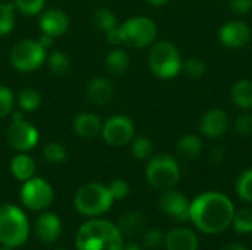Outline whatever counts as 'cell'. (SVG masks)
<instances>
[{
    "label": "cell",
    "instance_id": "1",
    "mask_svg": "<svg viewBox=\"0 0 252 250\" xmlns=\"http://www.w3.org/2000/svg\"><path fill=\"white\" fill-rule=\"evenodd\" d=\"M235 205L220 192H205L190 202V218L193 227L210 236L226 231L233 221Z\"/></svg>",
    "mask_w": 252,
    "mask_h": 250
},
{
    "label": "cell",
    "instance_id": "2",
    "mask_svg": "<svg viewBox=\"0 0 252 250\" xmlns=\"http://www.w3.org/2000/svg\"><path fill=\"white\" fill-rule=\"evenodd\" d=\"M77 250H123L124 236L118 227L105 220L84 222L75 236Z\"/></svg>",
    "mask_w": 252,
    "mask_h": 250
},
{
    "label": "cell",
    "instance_id": "3",
    "mask_svg": "<svg viewBox=\"0 0 252 250\" xmlns=\"http://www.w3.org/2000/svg\"><path fill=\"white\" fill-rule=\"evenodd\" d=\"M30 234V224L22 209L15 205H0V243L7 248H19Z\"/></svg>",
    "mask_w": 252,
    "mask_h": 250
},
{
    "label": "cell",
    "instance_id": "4",
    "mask_svg": "<svg viewBox=\"0 0 252 250\" xmlns=\"http://www.w3.org/2000/svg\"><path fill=\"white\" fill-rule=\"evenodd\" d=\"M114 197L109 189L100 183H89L78 189L74 197L77 212L84 217H97L111 209Z\"/></svg>",
    "mask_w": 252,
    "mask_h": 250
},
{
    "label": "cell",
    "instance_id": "5",
    "mask_svg": "<svg viewBox=\"0 0 252 250\" xmlns=\"http://www.w3.org/2000/svg\"><path fill=\"white\" fill-rule=\"evenodd\" d=\"M149 68L158 78L170 80L183 69V60L177 47L170 41L157 43L149 52Z\"/></svg>",
    "mask_w": 252,
    "mask_h": 250
},
{
    "label": "cell",
    "instance_id": "6",
    "mask_svg": "<svg viewBox=\"0 0 252 250\" xmlns=\"http://www.w3.org/2000/svg\"><path fill=\"white\" fill-rule=\"evenodd\" d=\"M146 180L157 190H171L180 180V167L177 161L167 153L155 155L148 162Z\"/></svg>",
    "mask_w": 252,
    "mask_h": 250
},
{
    "label": "cell",
    "instance_id": "7",
    "mask_svg": "<svg viewBox=\"0 0 252 250\" xmlns=\"http://www.w3.org/2000/svg\"><path fill=\"white\" fill-rule=\"evenodd\" d=\"M123 34V44L130 47L142 49L149 46L157 38V25L151 18L136 16L127 19L123 25H120Z\"/></svg>",
    "mask_w": 252,
    "mask_h": 250
},
{
    "label": "cell",
    "instance_id": "8",
    "mask_svg": "<svg viewBox=\"0 0 252 250\" xmlns=\"http://www.w3.org/2000/svg\"><path fill=\"white\" fill-rule=\"evenodd\" d=\"M46 59V49L37 40H22L16 43L10 52V63L21 72H31L40 68Z\"/></svg>",
    "mask_w": 252,
    "mask_h": 250
},
{
    "label": "cell",
    "instance_id": "9",
    "mask_svg": "<svg viewBox=\"0 0 252 250\" xmlns=\"http://www.w3.org/2000/svg\"><path fill=\"white\" fill-rule=\"evenodd\" d=\"M12 124L7 128V143L16 152H28L34 149L38 143V131L37 128L27 122L21 112H12Z\"/></svg>",
    "mask_w": 252,
    "mask_h": 250
},
{
    "label": "cell",
    "instance_id": "10",
    "mask_svg": "<svg viewBox=\"0 0 252 250\" xmlns=\"http://www.w3.org/2000/svg\"><path fill=\"white\" fill-rule=\"evenodd\" d=\"M21 202L31 211H43L53 202V189L43 178H30L21 187Z\"/></svg>",
    "mask_w": 252,
    "mask_h": 250
},
{
    "label": "cell",
    "instance_id": "11",
    "mask_svg": "<svg viewBox=\"0 0 252 250\" xmlns=\"http://www.w3.org/2000/svg\"><path fill=\"white\" fill-rule=\"evenodd\" d=\"M134 124L128 116L124 115H114L102 124V137L106 144L112 147H121L128 144L134 139Z\"/></svg>",
    "mask_w": 252,
    "mask_h": 250
},
{
    "label": "cell",
    "instance_id": "12",
    "mask_svg": "<svg viewBox=\"0 0 252 250\" xmlns=\"http://www.w3.org/2000/svg\"><path fill=\"white\" fill-rule=\"evenodd\" d=\"M159 209L167 217L173 218L179 222H186L190 218V200L180 192L176 190H165V193L161 196Z\"/></svg>",
    "mask_w": 252,
    "mask_h": 250
},
{
    "label": "cell",
    "instance_id": "13",
    "mask_svg": "<svg viewBox=\"0 0 252 250\" xmlns=\"http://www.w3.org/2000/svg\"><path fill=\"white\" fill-rule=\"evenodd\" d=\"M251 37V28L244 21H229L221 25L219 31V38L221 44L229 49H241L247 46Z\"/></svg>",
    "mask_w": 252,
    "mask_h": 250
},
{
    "label": "cell",
    "instance_id": "14",
    "mask_svg": "<svg viewBox=\"0 0 252 250\" xmlns=\"http://www.w3.org/2000/svg\"><path fill=\"white\" fill-rule=\"evenodd\" d=\"M40 29L43 34L50 37H59L69 28V18L61 9H47L40 16Z\"/></svg>",
    "mask_w": 252,
    "mask_h": 250
},
{
    "label": "cell",
    "instance_id": "15",
    "mask_svg": "<svg viewBox=\"0 0 252 250\" xmlns=\"http://www.w3.org/2000/svg\"><path fill=\"white\" fill-rule=\"evenodd\" d=\"M229 130V116L223 109H211L201 118V133L208 139H219Z\"/></svg>",
    "mask_w": 252,
    "mask_h": 250
},
{
    "label": "cell",
    "instance_id": "16",
    "mask_svg": "<svg viewBox=\"0 0 252 250\" xmlns=\"http://www.w3.org/2000/svg\"><path fill=\"white\" fill-rule=\"evenodd\" d=\"M164 248L165 250H198L199 239L190 228L177 227L165 234Z\"/></svg>",
    "mask_w": 252,
    "mask_h": 250
},
{
    "label": "cell",
    "instance_id": "17",
    "mask_svg": "<svg viewBox=\"0 0 252 250\" xmlns=\"http://www.w3.org/2000/svg\"><path fill=\"white\" fill-rule=\"evenodd\" d=\"M61 233H62V224L55 214L44 212L38 217L35 222V234L40 242L55 243L61 237Z\"/></svg>",
    "mask_w": 252,
    "mask_h": 250
},
{
    "label": "cell",
    "instance_id": "18",
    "mask_svg": "<svg viewBox=\"0 0 252 250\" xmlns=\"http://www.w3.org/2000/svg\"><path fill=\"white\" fill-rule=\"evenodd\" d=\"M87 96H89V99H90V102L93 105L103 106V105H108L112 100V97H114V87H112V84L106 78L97 77V78H93L89 83Z\"/></svg>",
    "mask_w": 252,
    "mask_h": 250
},
{
    "label": "cell",
    "instance_id": "19",
    "mask_svg": "<svg viewBox=\"0 0 252 250\" xmlns=\"http://www.w3.org/2000/svg\"><path fill=\"white\" fill-rule=\"evenodd\" d=\"M74 131L78 137L83 139H93L100 134L102 131V122L97 115L94 113H80L74 119Z\"/></svg>",
    "mask_w": 252,
    "mask_h": 250
},
{
    "label": "cell",
    "instance_id": "20",
    "mask_svg": "<svg viewBox=\"0 0 252 250\" xmlns=\"http://www.w3.org/2000/svg\"><path fill=\"white\" fill-rule=\"evenodd\" d=\"M117 227L124 237H134V236H139L140 233L145 231L146 218L139 211H130V212H126L120 218Z\"/></svg>",
    "mask_w": 252,
    "mask_h": 250
},
{
    "label": "cell",
    "instance_id": "21",
    "mask_svg": "<svg viewBox=\"0 0 252 250\" xmlns=\"http://www.w3.org/2000/svg\"><path fill=\"white\" fill-rule=\"evenodd\" d=\"M10 172L12 175L19 180V181H27L30 178L34 177L35 172V162L32 161L31 156L28 155H16L12 161H10Z\"/></svg>",
    "mask_w": 252,
    "mask_h": 250
},
{
    "label": "cell",
    "instance_id": "22",
    "mask_svg": "<svg viewBox=\"0 0 252 250\" xmlns=\"http://www.w3.org/2000/svg\"><path fill=\"white\" fill-rule=\"evenodd\" d=\"M232 100L233 103L242 109H252V81L251 80H239L232 87Z\"/></svg>",
    "mask_w": 252,
    "mask_h": 250
},
{
    "label": "cell",
    "instance_id": "23",
    "mask_svg": "<svg viewBox=\"0 0 252 250\" xmlns=\"http://www.w3.org/2000/svg\"><path fill=\"white\" fill-rule=\"evenodd\" d=\"M202 140L195 134L183 136L177 143V153L185 159H196L202 153Z\"/></svg>",
    "mask_w": 252,
    "mask_h": 250
},
{
    "label": "cell",
    "instance_id": "24",
    "mask_svg": "<svg viewBox=\"0 0 252 250\" xmlns=\"http://www.w3.org/2000/svg\"><path fill=\"white\" fill-rule=\"evenodd\" d=\"M105 65L108 68V71L114 75H123L128 65H130V57L128 55L121 50V49H114L108 53L106 59H105Z\"/></svg>",
    "mask_w": 252,
    "mask_h": 250
},
{
    "label": "cell",
    "instance_id": "25",
    "mask_svg": "<svg viewBox=\"0 0 252 250\" xmlns=\"http://www.w3.org/2000/svg\"><path fill=\"white\" fill-rule=\"evenodd\" d=\"M232 227L238 234L247 236L252 233V208L247 206L239 211H235Z\"/></svg>",
    "mask_w": 252,
    "mask_h": 250
},
{
    "label": "cell",
    "instance_id": "26",
    "mask_svg": "<svg viewBox=\"0 0 252 250\" xmlns=\"http://www.w3.org/2000/svg\"><path fill=\"white\" fill-rule=\"evenodd\" d=\"M18 105L22 112H34L41 105V96L34 88H24L18 93Z\"/></svg>",
    "mask_w": 252,
    "mask_h": 250
},
{
    "label": "cell",
    "instance_id": "27",
    "mask_svg": "<svg viewBox=\"0 0 252 250\" xmlns=\"http://www.w3.org/2000/svg\"><path fill=\"white\" fill-rule=\"evenodd\" d=\"M131 153L139 161H149L154 153V144L149 137L139 136L131 140Z\"/></svg>",
    "mask_w": 252,
    "mask_h": 250
},
{
    "label": "cell",
    "instance_id": "28",
    "mask_svg": "<svg viewBox=\"0 0 252 250\" xmlns=\"http://www.w3.org/2000/svg\"><path fill=\"white\" fill-rule=\"evenodd\" d=\"M92 21H93V24H94L96 28L105 31V32H108L109 29H112V28L117 27V18H115V15L109 9H106V7L96 9L93 12V15H92Z\"/></svg>",
    "mask_w": 252,
    "mask_h": 250
},
{
    "label": "cell",
    "instance_id": "29",
    "mask_svg": "<svg viewBox=\"0 0 252 250\" xmlns=\"http://www.w3.org/2000/svg\"><path fill=\"white\" fill-rule=\"evenodd\" d=\"M236 194L241 200L252 203V168L245 169L236 180Z\"/></svg>",
    "mask_w": 252,
    "mask_h": 250
},
{
    "label": "cell",
    "instance_id": "30",
    "mask_svg": "<svg viewBox=\"0 0 252 250\" xmlns=\"http://www.w3.org/2000/svg\"><path fill=\"white\" fill-rule=\"evenodd\" d=\"M15 24V4L0 3V37L7 35Z\"/></svg>",
    "mask_w": 252,
    "mask_h": 250
},
{
    "label": "cell",
    "instance_id": "31",
    "mask_svg": "<svg viewBox=\"0 0 252 250\" xmlns=\"http://www.w3.org/2000/svg\"><path fill=\"white\" fill-rule=\"evenodd\" d=\"M47 63H49L50 71L55 75H65L68 72L69 66H71L69 57L63 52H59V50H55V52H52L49 55Z\"/></svg>",
    "mask_w": 252,
    "mask_h": 250
},
{
    "label": "cell",
    "instance_id": "32",
    "mask_svg": "<svg viewBox=\"0 0 252 250\" xmlns=\"http://www.w3.org/2000/svg\"><path fill=\"white\" fill-rule=\"evenodd\" d=\"M15 9L25 16H34L43 12L46 0H13Z\"/></svg>",
    "mask_w": 252,
    "mask_h": 250
},
{
    "label": "cell",
    "instance_id": "33",
    "mask_svg": "<svg viewBox=\"0 0 252 250\" xmlns=\"http://www.w3.org/2000/svg\"><path fill=\"white\" fill-rule=\"evenodd\" d=\"M43 156L46 161H49L50 164H61L65 161L66 158V150L62 144L56 143V141H52V143H47L43 149Z\"/></svg>",
    "mask_w": 252,
    "mask_h": 250
},
{
    "label": "cell",
    "instance_id": "34",
    "mask_svg": "<svg viewBox=\"0 0 252 250\" xmlns=\"http://www.w3.org/2000/svg\"><path fill=\"white\" fill-rule=\"evenodd\" d=\"M164 242H165V234L162 233L161 228L145 230V233H143V245H145V248L157 250L164 246Z\"/></svg>",
    "mask_w": 252,
    "mask_h": 250
},
{
    "label": "cell",
    "instance_id": "35",
    "mask_svg": "<svg viewBox=\"0 0 252 250\" xmlns=\"http://www.w3.org/2000/svg\"><path fill=\"white\" fill-rule=\"evenodd\" d=\"M183 71L190 78H201L207 71V65L199 57H189L183 62Z\"/></svg>",
    "mask_w": 252,
    "mask_h": 250
},
{
    "label": "cell",
    "instance_id": "36",
    "mask_svg": "<svg viewBox=\"0 0 252 250\" xmlns=\"http://www.w3.org/2000/svg\"><path fill=\"white\" fill-rule=\"evenodd\" d=\"M12 109H13V94L7 87L0 85V119L10 115Z\"/></svg>",
    "mask_w": 252,
    "mask_h": 250
},
{
    "label": "cell",
    "instance_id": "37",
    "mask_svg": "<svg viewBox=\"0 0 252 250\" xmlns=\"http://www.w3.org/2000/svg\"><path fill=\"white\" fill-rule=\"evenodd\" d=\"M114 200H123L128 196L130 193V187H128V183L121 180V178H117L114 181H111V184L108 186Z\"/></svg>",
    "mask_w": 252,
    "mask_h": 250
},
{
    "label": "cell",
    "instance_id": "38",
    "mask_svg": "<svg viewBox=\"0 0 252 250\" xmlns=\"http://www.w3.org/2000/svg\"><path fill=\"white\" fill-rule=\"evenodd\" d=\"M235 131L236 134L242 136V137H248L252 134V115L245 112L242 115H239L235 121Z\"/></svg>",
    "mask_w": 252,
    "mask_h": 250
},
{
    "label": "cell",
    "instance_id": "39",
    "mask_svg": "<svg viewBox=\"0 0 252 250\" xmlns=\"http://www.w3.org/2000/svg\"><path fill=\"white\" fill-rule=\"evenodd\" d=\"M230 9L236 15H247L252 9V0H229Z\"/></svg>",
    "mask_w": 252,
    "mask_h": 250
},
{
    "label": "cell",
    "instance_id": "40",
    "mask_svg": "<svg viewBox=\"0 0 252 250\" xmlns=\"http://www.w3.org/2000/svg\"><path fill=\"white\" fill-rule=\"evenodd\" d=\"M106 40L109 44L112 46H118V44H123V34H121V29H120V25H117L115 28L109 29L106 32Z\"/></svg>",
    "mask_w": 252,
    "mask_h": 250
},
{
    "label": "cell",
    "instance_id": "41",
    "mask_svg": "<svg viewBox=\"0 0 252 250\" xmlns=\"http://www.w3.org/2000/svg\"><path fill=\"white\" fill-rule=\"evenodd\" d=\"M211 161L214 162V164H219V162H221L223 161V158H224V150L221 149V147H216L213 152H211Z\"/></svg>",
    "mask_w": 252,
    "mask_h": 250
},
{
    "label": "cell",
    "instance_id": "42",
    "mask_svg": "<svg viewBox=\"0 0 252 250\" xmlns=\"http://www.w3.org/2000/svg\"><path fill=\"white\" fill-rule=\"evenodd\" d=\"M37 41H38V44H40L43 49H49V47H52V46H53V37L46 35V34H43Z\"/></svg>",
    "mask_w": 252,
    "mask_h": 250
},
{
    "label": "cell",
    "instance_id": "43",
    "mask_svg": "<svg viewBox=\"0 0 252 250\" xmlns=\"http://www.w3.org/2000/svg\"><path fill=\"white\" fill-rule=\"evenodd\" d=\"M220 250H250L247 246L241 245V243H232V245H227L224 248H221Z\"/></svg>",
    "mask_w": 252,
    "mask_h": 250
},
{
    "label": "cell",
    "instance_id": "44",
    "mask_svg": "<svg viewBox=\"0 0 252 250\" xmlns=\"http://www.w3.org/2000/svg\"><path fill=\"white\" fill-rule=\"evenodd\" d=\"M146 3H149V4H152V6H164V4H167L170 0H145Z\"/></svg>",
    "mask_w": 252,
    "mask_h": 250
},
{
    "label": "cell",
    "instance_id": "45",
    "mask_svg": "<svg viewBox=\"0 0 252 250\" xmlns=\"http://www.w3.org/2000/svg\"><path fill=\"white\" fill-rule=\"evenodd\" d=\"M123 250H145V249H142L139 245H134V243H131V245H127V246H124V248H123Z\"/></svg>",
    "mask_w": 252,
    "mask_h": 250
},
{
    "label": "cell",
    "instance_id": "46",
    "mask_svg": "<svg viewBox=\"0 0 252 250\" xmlns=\"http://www.w3.org/2000/svg\"><path fill=\"white\" fill-rule=\"evenodd\" d=\"M0 250H13V249H12V248H7V246H1Z\"/></svg>",
    "mask_w": 252,
    "mask_h": 250
},
{
    "label": "cell",
    "instance_id": "47",
    "mask_svg": "<svg viewBox=\"0 0 252 250\" xmlns=\"http://www.w3.org/2000/svg\"><path fill=\"white\" fill-rule=\"evenodd\" d=\"M56 250H66V249H56Z\"/></svg>",
    "mask_w": 252,
    "mask_h": 250
}]
</instances>
